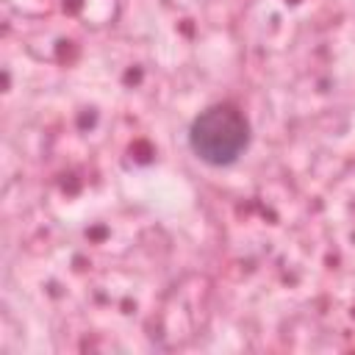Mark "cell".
<instances>
[{
	"mask_svg": "<svg viewBox=\"0 0 355 355\" xmlns=\"http://www.w3.org/2000/svg\"><path fill=\"white\" fill-rule=\"evenodd\" d=\"M250 141V125L244 114L233 105H211L194 116L189 128V147L191 153L211 164L227 166L233 164Z\"/></svg>",
	"mask_w": 355,
	"mask_h": 355,
	"instance_id": "obj_1",
	"label": "cell"
}]
</instances>
